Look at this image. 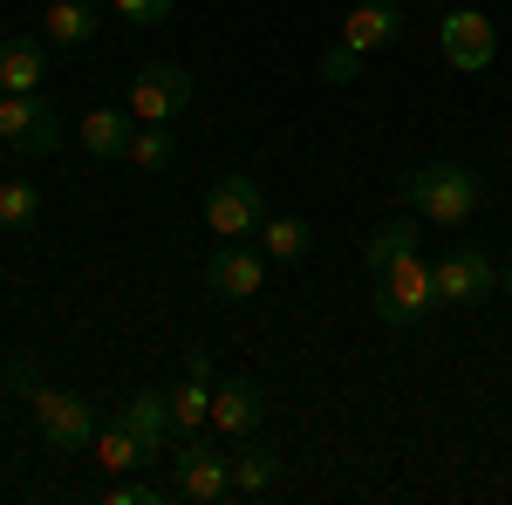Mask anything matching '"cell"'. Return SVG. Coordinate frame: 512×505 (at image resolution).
<instances>
[{"label":"cell","instance_id":"obj_1","mask_svg":"<svg viewBox=\"0 0 512 505\" xmlns=\"http://www.w3.org/2000/svg\"><path fill=\"white\" fill-rule=\"evenodd\" d=\"M403 205L424 219V226H465L478 205H485V178L465 164H424L403 178Z\"/></svg>","mask_w":512,"mask_h":505},{"label":"cell","instance_id":"obj_2","mask_svg":"<svg viewBox=\"0 0 512 505\" xmlns=\"http://www.w3.org/2000/svg\"><path fill=\"white\" fill-rule=\"evenodd\" d=\"M7 383L28 396V410H35V430L48 451H62V458H76V451H89V437H96V410L82 403L76 389H48L35 383V369H7Z\"/></svg>","mask_w":512,"mask_h":505},{"label":"cell","instance_id":"obj_3","mask_svg":"<svg viewBox=\"0 0 512 505\" xmlns=\"http://www.w3.org/2000/svg\"><path fill=\"white\" fill-rule=\"evenodd\" d=\"M431 308H444V301H437L424 253H396L390 267H376V321L383 328H417V321H431Z\"/></svg>","mask_w":512,"mask_h":505},{"label":"cell","instance_id":"obj_4","mask_svg":"<svg viewBox=\"0 0 512 505\" xmlns=\"http://www.w3.org/2000/svg\"><path fill=\"white\" fill-rule=\"evenodd\" d=\"M171 499H192V505L233 499V451L198 444V437H178V444H171Z\"/></svg>","mask_w":512,"mask_h":505},{"label":"cell","instance_id":"obj_5","mask_svg":"<svg viewBox=\"0 0 512 505\" xmlns=\"http://www.w3.org/2000/svg\"><path fill=\"white\" fill-rule=\"evenodd\" d=\"M192 96H198V82H192L185 62H151L144 76L130 82V103H123V110L137 123H178L192 110Z\"/></svg>","mask_w":512,"mask_h":505},{"label":"cell","instance_id":"obj_6","mask_svg":"<svg viewBox=\"0 0 512 505\" xmlns=\"http://www.w3.org/2000/svg\"><path fill=\"white\" fill-rule=\"evenodd\" d=\"M260 219H267V192H260L246 171H226V178L205 192V226H212V239H253Z\"/></svg>","mask_w":512,"mask_h":505},{"label":"cell","instance_id":"obj_7","mask_svg":"<svg viewBox=\"0 0 512 505\" xmlns=\"http://www.w3.org/2000/svg\"><path fill=\"white\" fill-rule=\"evenodd\" d=\"M437 55H444L458 76H478V69H492L499 35H492V21H485L478 7H444V21H437Z\"/></svg>","mask_w":512,"mask_h":505},{"label":"cell","instance_id":"obj_8","mask_svg":"<svg viewBox=\"0 0 512 505\" xmlns=\"http://www.w3.org/2000/svg\"><path fill=\"white\" fill-rule=\"evenodd\" d=\"M0 144H7V151H28V157L62 151V117L41 103V89L35 96H7V89H0Z\"/></svg>","mask_w":512,"mask_h":505},{"label":"cell","instance_id":"obj_9","mask_svg":"<svg viewBox=\"0 0 512 505\" xmlns=\"http://www.w3.org/2000/svg\"><path fill=\"white\" fill-rule=\"evenodd\" d=\"M431 280H437V301H444V308H472V301H485V294L499 287V267H492L478 246H451V253L431 260Z\"/></svg>","mask_w":512,"mask_h":505},{"label":"cell","instance_id":"obj_10","mask_svg":"<svg viewBox=\"0 0 512 505\" xmlns=\"http://www.w3.org/2000/svg\"><path fill=\"white\" fill-rule=\"evenodd\" d=\"M205 287H212L219 301H253V294H267V253H253L246 239H219L212 260H205Z\"/></svg>","mask_w":512,"mask_h":505},{"label":"cell","instance_id":"obj_11","mask_svg":"<svg viewBox=\"0 0 512 505\" xmlns=\"http://www.w3.org/2000/svg\"><path fill=\"white\" fill-rule=\"evenodd\" d=\"M267 424V389L246 383V376H226V383H212V430L219 437H253V430Z\"/></svg>","mask_w":512,"mask_h":505},{"label":"cell","instance_id":"obj_12","mask_svg":"<svg viewBox=\"0 0 512 505\" xmlns=\"http://www.w3.org/2000/svg\"><path fill=\"white\" fill-rule=\"evenodd\" d=\"M117 417L137 430V437H144V451H151V458H171V444H178V424H171V396H164V389H137V396L123 403Z\"/></svg>","mask_w":512,"mask_h":505},{"label":"cell","instance_id":"obj_13","mask_svg":"<svg viewBox=\"0 0 512 505\" xmlns=\"http://www.w3.org/2000/svg\"><path fill=\"white\" fill-rule=\"evenodd\" d=\"M396 35H403V7L396 0H362V7H349V21H342V41H349L355 55H376Z\"/></svg>","mask_w":512,"mask_h":505},{"label":"cell","instance_id":"obj_14","mask_svg":"<svg viewBox=\"0 0 512 505\" xmlns=\"http://www.w3.org/2000/svg\"><path fill=\"white\" fill-rule=\"evenodd\" d=\"M280 485V451L260 437H239L233 444V499H267Z\"/></svg>","mask_w":512,"mask_h":505},{"label":"cell","instance_id":"obj_15","mask_svg":"<svg viewBox=\"0 0 512 505\" xmlns=\"http://www.w3.org/2000/svg\"><path fill=\"white\" fill-rule=\"evenodd\" d=\"M130 110H117V103H96V110H82L76 117V144L89 157H123L130 151Z\"/></svg>","mask_w":512,"mask_h":505},{"label":"cell","instance_id":"obj_16","mask_svg":"<svg viewBox=\"0 0 512 505\" xmlns=\"http://www.w3.org/2000/svg\"><path fill=\"white\" fill-rule=\"evenodd\" d=\"M41 82H48V55H41V41L7 35V41H0V89H7V96H35Z\"/></svg>","mask_w":512,"mask_h":505},{"label":"cell","instance_id":"obj_17","mask_svg":"<svg viewBox=\"0 0 512 505\" xmlns=\"http://www.w3.org/2000/svg\"><path fill=\"white\" fill-rule=\"evenodd\" d=\"M89 458L110 471V478H123V471H137V465H151V451H144V437L123 424H96V437H89Z\"/></svg>","mask_w":512,"mask_h":505},{"label":"cell","instance_id":"obj_18","mask_svg":"<svg viewBox=\"0 0 512 505\" xmlns=\"http://www.w3.org/2000/svg\"><path fill=\"white\" fill-rule=\"evenodd\" d=\"M41 35L55 48H89L96 41V0H48L41 7Z\"/></svg>","mask_w":512,"mask_h":505},{"label":"cell","instance_id":"obj_19","mask_svg":"<svg viewBox=\"0 0 512 505\" xmlns=\"http://www.w3.org/2000/svg\"><path fill=\"white\" fill-rule=\"evenodd\" d=\"M260 253L280 260V267H294V260H308V246H315V226L308 219H260Z\"/></svg>","mask_w":512,"mask_h":505},{"label":"cell","instance_id":"obj_20","mask_svg":"<svg viewBox=\"0 0 512 505\" xmlns=\"http://www.w3.org/2000/svg\"><path fill=\"white\" fill-rule=\"evenodd\" d=\"M171 424H178V437H198V430H212V383L185 376V383L171 389Z\"/></svg>","mask_w":512,"mask_h":505},{"label":"cell","instance_id":"obj_21","mask_svg":"<svg viewBox=\"0 0 512 505\" xmlns=\"http://www.w3.org/2000/svg\"><path fill=\"white\" fill-rule=\"evenodd\" d=\"M130 164L137 171H171V157H178V137H171V123H137L130 130Z\"/></svg>","mask_w":512,"mask_h":505},{"label":"cell","instance_id":"obj_22","mask_svg":"<svg viewBox=\"0 0 512 505\" xmlns=\"http://www.w3.org/2000/svg\"><path fill=\"white\" fill-rule=\"evenodd\" d=\"M396 253H417V219H383L376 233L362 239V260H369V273L390 267Z\"/></svg>","mask_w":512,"mask_h":505},{"label":"cell","instance_id":"obj_23","mask_svg":"<svg viewBox=\"0 0 512 505\" xmlns=\"http://www.w3.org/2000/svg\"><path fill=\"white\" fill-rule=\"evenodd\" d=\"M41 219V192L28 178H0V233H28Z\"/></svg>","mask_w":512,"mask_h":505},{"label":"cell","instance_id":"obj_24","mask_svg":"<svg viewBox=\"0 0 512 505\" xmlns=\"http://www.w3.org/2000/svg\"><path fill=\"white\" fill-rule=\"evenodd\" d=\"M362 62H369V55H355L349 41H335V48L315 62V76L328 82V89H342V82H362Z\"/></svg>","mask_w":512,"mask_h":505},{"label":"cell","instance_id":"obj_25","mask_svg":"<svg viewBox=\"0 0 512 505\" xmlns=\"http://www.w3.org/2000/svg\"><path fill=\"white\" fill-rule=\"evenodd\" d=\"M110 505H164L171 499V485H151V478H137V471H123V478H110V492H103Z\"/></svg>","mask_w":512,"mask_h":505},{"label":"cell","instance_id":"obj_26","mask_svg":"<svg viewBox=\"0 0 512 505\" xmlns=\"http://www.w3.org/2000/svg\"><path fill=\"white\" fill-rule=\"evenodd\" d=\"M171 7L178 0H110V14L130 21V28H158V21H171Z\"/></svg>","mask_w":512,"mask_h":505},{"label":"cell","instance_id":"obj_27","mask_svg":"<svg viewBox=\"0 0 512 505\" xmlns=\"http://www.w3.org/2000/svg\"><path fill=\"white\" fill-rule=\"evenodd\" d=\"M185 376H198V383H212V355H205V349H185Z\"/></svg>","mask_w":512,"mask_h":505},{"label":"cell","instance_id":"obj_28","mask_svg":"<svg viewBox=\"0 0 512 505\" xmlns=\"http://www.w3.org/2000/svg\"><path fill=\"white\" fill-rule=\"evenodd\" d=\"M499 287H506V294H512V267H506V273H499Z\"/></svg>","mask_w":512,"mask_h":505},{"label":"cell","instance_id":"obj_29","mask_svg":"<svg viewBox=\"0 0 512 505\" xmlns=\"http://www.w3.org/2000/svg\"><path fill=\"white\" fill-rule=\"evenodd\" d=\"M96 7H110V0H96Z\"/></svg>","mask_w":512,"mask_h":505}]
</instances>
